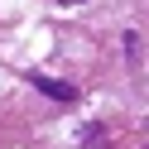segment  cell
Segmentation results:
<instances>
[{"label":"cell","mask_w":149,"mask_h":149,"mask_svg":"<svg viewBox=\"0 0 149 149\" xmlns=\"http://www.w3.org/2000/svg\"><path fill=\"white\" fill-rule=\"evenodd\" d=\"M29 82L43 91V96H58V101H77V87H68V82H58V77H43V72H34Z\"/></svg>","instance_id":"cell-1"},{"label":"cell","mask_w":149,"mask_h":149,"mask_svg":"<svg viewBox=\"0 0 149 149\" xmlns=\"http://www.w3.org/2000/svg\"><path fill=\"white\" fill-rule=\"evenodd\" d=\"M82 144H101V125H87V130H82Z\"/></svg>","instance_id":"cell-2"}]
</instances>
